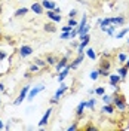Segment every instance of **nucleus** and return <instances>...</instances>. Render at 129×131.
Instances as JSON below:
<instances>
[{
	"mask_svg": "<svg viewBox=\"0 0 129 131\" xmlns=\"http://www.w3.org/2000/svg\"><path fill=\"white\" fill-rule=\"evenodd\" d=\"M67 88H68V86H67L65 83H62V82H61V88H59V90H58L57 92H55V95H54V98L50 100V103H58V100H59V97H61V95L64 94L65 91H67Z\"/></svg>",
	"mask_w": 129,
	"mask_h": 131,
	"instance_id": "f257e3e1",
	"label": "nucleus"
},
{
	"mask_svg": "<svg viewBox=\"0 0 129 131\" xmlns=\"http://www.w3.org/2000/svg\"><path fill=\"white\" fill-rule=\"evenodd\" d=\"M114 104H116V107L120 110V112H123V110H126V103H125V100H123V97L122 95H117V97H114Z\"/></svg>",
	"mask_w": 129,
	"mask_h": 131,
	"instance_id": "f03ea898",
	"label": "nucleus"
},
{
	"mask_svg": "<svg viewBox=\"0 0 129 131\" xmlns=\"http://www.w3.org/2000/svg\"><path fill=\"white\" fill-rule=\"evenodd\" d=\"M31 54H33V48L30 45H22V46L19 48V55L22 58L28 57V55H31Z\"/></svg>",
	"mask_w": 129,
	"mask_h": 131,
	"instance_id": "7ed1b4c3",
	"label": "nucleus"
},
{
	"mask_svg": "<svg viewBox=\"0 0 129 131\" xmlns=\"http://www.w3.org/2000/svg\"><path fill=\"white\" fill-rule=\"evenodd\" d=\"M70 69H71V64H70V66L67 64L64 69L59 72V74H58V82H64V79L68 76V73H70Z\"/></svg>",
	"mask_w": 129,
	"mask_h": 131,
	"instance_id": "20e7f679",
	"label": "nucleus"
},
{
	"mask_svg": "<svg viewBox=\"0 0 129 131\" xmlns=\"http://www.w3.org/2000/svg\"><path fill=\"white\" fill-rule=\"evenodd\" d=\"M28 91H30V86H28V85H27V86H24V90L19 92V97L15 100V104H21V103H22V100H24V98H27Z\"/></svg>",
	"mask_w": 129,
	"mask_h": 131,
	"instance_id": "39448f33",
	"label": "nucleus"
},
{
	"mask_svg": "<svg viewBox=\"0 0 129 131\" xmlns=\"http://www.w3.org/2000/svg\"><path fill=\"white\" fill-rule=\"evenodd\" d=\"M89 40H91V36H89V34H86V36H85V39L82 40V43L77 46V52H79V54H83V49L88 46Z\"/></svg>",
	"mask_w": 129,
	"mask_h": 131,
	"instance_id": "423d86ee",
	"label": "nucleus"
},
{
	"mask_svg": "<svg viewBox=\"0 0 129 131\" xmlns=\"http://www.w3.org/2000/svg\"><path fill=\"white\" fill-rule=\"evenodd\" d=\"M43 90H45V86H43V85H40V86H37V88H33V90L30 91V92H28V95H27V98H28V100H33V98L36 97V95H37L39 92H42Z\"/></svg>",
	"mask_w": 129,
	"mask_h": 131,
	"instance_id": "0eeeda50",
	"label": "nucleus"
},
{
	"mask_svg": "<svg viewBox=\"0 0 129 131\" xmlns=\"http://www.w3.org/2000/svg\"><path fill=\"white\" fill-rule=\"evenodd\" d=\"M31 10L36 14V15H42L43 14V10H45V8L42 6V3H37V2H34L31 6Z\"/></svg>",
	"mask_w": 129,
	"mask_h": 131,
	"instance_id": "6e6552de",
	"label": "nucleus"
},
{
	"mask_svg": "<svg viewBox=\"0 0 129 131\" xmlns=\"http://www.w3.org/2000/svg\"><path fill=\"white\" fill-rule=\"evenodd\" d=\"M42 6L45 9H48V10H54V9L57 8L55 2H50V0H42Z\"/></svg>",
	"mask_w": 129,
	"mask_h": 131,
	"instance_id": "1a4fd4ad",
	"label": "nucleus"
},
{
	"mask_svg": "<svg viewBox=\"0 0 129 131\" xmlns=\"http://www.w3.org/2000/svg\"><path fill=\"white\" fill-rule=\"evenodd\" d=\"M46 15H48L54 23H59V21H61V15L57 14V12H54V10H48V12H46Z\"/></svg>",
	"mask_w": 129,
	"mask_h": 131,
	"instance_id": "9d476101",
	"label": "nucleus"
},
{
	"mask_svg": "<svg viewBox=\"0 0 129 131\" xmlns=\"http://www.w3.org/2000/svg\"><path fill=\"white\" fill-rule=\"evenodd\" d=\"M50 113H52V109H48V110H46V113L43 115V118L40 119L39 127H45V125L48 124V119H49V116H50Z\"/></svg>",
	"mask_w": 129,
	"mask_h": 131,
	"instance_id": "9b49d317",
	"label": "nucleus"
},
{
	"mask_svg": "<svg viewBox=\"0 0 129 131\" xmlns=\"http://www.w3.org/2000/svg\"><path fill=\"white\" fill-rule=\"evenodd\" d=\"M120 79H122L120 74H110V85H111V86H116V85L120 82Z\"/></svg>",
	"mask_w": 129,
	"mask_h": 131,
	"instance_id": "f8f14e48",
	"label": "nucleus"
},
{
	"mask_svg": "<svg viewBox=\"0 0 129 131\" xmlns=\"http://www.w3.org/2000/svg\"><path fill=\"white\" fill-rule=\"evenodd\" d=\"M110 23L114 25H122L125 23V18L123 16H117V18H110Z\"/></svg>",
	"mask_w": 129,
	"mask_h": 131,
	"instance_id": "ddd939ff",
	"label": "nucleus"
},
{
	"mask_svg": "<svg viewBox=\"0 0 129 131\" xmlns=\"http://www.w3.org/2000/svg\"><path fill=\"white\" fill-rule=\"evenodd\" d=\"M82 61H83V54H79V57H77V58H76V60L71 63V69H76V67L80 64Z\"/></svg>",
	"mask_w": 129,
	"mask_h": 131,
	"instance_id": "4468645a",
	"label": "nucleus"
},
{
	"mask_svg": "<svg viewBox=\"0 0 129 131\" xmlns=\"http://www.w3.org/2000/svg\"><path fill=\"white\" fill-rule=\"evenodd\" d=\"M65 66H67V57H64V58H62V60H61V61H59V63L57 64V70H58V73H59V72H61V70L64 69Z\"/></svg>",
	"mask_w": 129,
	"mask_h": 131,
	"instance_id": "2eb2a0df",
	"label": "nucleus"
},
{
	"mask_svg": "<svg viewBox=\"0 0 129 131\" xmlns=\"http://www.w3.org/2000/svg\"><path fill=\"white\" fill-rule=\"evenodd\" d=\"M128 67H126V66H125V67H120V69H117V73L120 74L122 78H125V76H126V74H128Z\"/></svg>",
	"mask_w": 129,
	"mask_h": 131,
	"instance_id": "dca6fc26",
	"label": "nucleus"
},
{
	"mask_svg": "<svg viewBox=\"0 0 129 131\" xmlns=\"http://www.w3.org/2000/svg\"><path fill=\"white\" fill-rule=\"evenodd\" d=\"M85 107H86V103H85V101H82L80 104L77 106V109H76V113L82 115V113H83V109H85Z\"/></svg>",
	"mask_w": 129,
	"mask_h": 131,
	"instance_id": "f3484780",
	"label": "nucleus"
},
{
	"mask_svg": "<svg viewBox=\"0 0 129 131\" xmlns=\"http://www.w3.org/2000/svg\"><path fill=\"white\" fill-rule=\"evenodd\" d=\"M86 55H88L89 58H91V60H95V58H97V54H95V51H94V49H86Z\"/></svg>",
	"mask_w": 129,
	"mask_h": 131,
	"instance_id": "a211bd4d",
	"label": "nucleus"
},
{
	"mask_svg": "<svg viewBox=\"0 0 129 131\" xmlns=\"http://www.w3.org/2000/svg\"><path fill=\"white\" fill-rule=\"evenodd\" d=\"M57 58L54 57V55H49V57H46V63L48 64H50V66H54V64H57Z\"/></svg>",
	"mask_w": 129,
	"mask_h": 131,
	"instance_id": "6ab92c4d",
	"label": "nucleus"
},
{
	"mask_svg": "<svg viewBox=\"0 0 129 131\" xmlns=\"http://www.w3.org/2000/svg\"><path fill=\"white\" fill-rule=\"evenodd\" d=\"M102 112H104V113H113L114 112V109H113V106H110V104H105L104 107H102Z\"/></svg>",
	"mask_w": 129,
	"mask_h": 131,
	"instance_id": "aec40b11",
	"label": "nucleus"
},
{
	"mask_svg": "<svg viewBox=\"0 0 129 131\" xmlns=\"http://www.w3.org/2000/svg\"><path fill=\"white\" fill-rule=\"evenodd\" d=\"M27 12H28V9H27V8L18 9V10H16V12H15V16H22V15H25Z\"/></svg>",
	"mask_w": 129,
	"mask_h": 131,
	"instance_id": "412c9836",
	"label": "nucleus"
},
{
	"mask_svg": "<svg viewBox=\"0 0 129 131\" xmlns=\"http://www.w3.org/2000/svg\"><path fill=\"white\" fill-rule=\"evenodd\" d=\"M99 74H102V76H110V72H108V69H105V67H99Z\"/></svg>",
	"mask_w": 129,
	"mask_h": 131,
	"instance_id": "4be33fe9",
	"label": "nucleus"
},
{
	"mask_svg": "<svg viewBox=\"0 0 129 131\" xmlns=\"http://www.w3.org/2000/svg\"><path fill=\"white\" fill-rule=\"evenodd\" d=\"M95 104H97V101H95V98H91L88 103H86V107H89V109H94L95 107Z\"/></svg>",
	"mask_w": 129,
	"mask_h": 131,
	"instance_id": "5701e85b",
	"label": "nucleus"
},
{
	"mask_svg": "<svg viewBox=\"0 0 129 131\" xmlns=\"http://www.w3.org/2000/svg\"><path fill=\"white\" fill-rule=\"evenodd\" d=\"M128 31H129V28H123L120 33H117V36H116V37H117V39H122L123 36H126V34H128Z\"/></svg>",
	"mask_w": 129,
	"mask_h": 131,
	"instance_id": "b1692460",
	"label": "nucleus"
},
{
	"mask_svg": "<svg viewBox=\"0 0 129 131\" xmlns=\"http://www.w3.org/2000/svg\"><path fill=\"white\" fill-rule=\"evenodd\" d=\"M85 25H86V15H83V18H82V21H80V24H79V27H77V30L80 31Z\"/></svg>",
	"mask_w": 129,
	"mask_h": 131,
	"instance_id": "393cba45",
	"label": "nucleus"
},
{
	"mask_svg": "<svg viewBox=\"0 0 129 131\" xmlns=\"http://www.w3.org/2000/svg\"><path fill=\"white\" fill-rule=\"evenodd\" d=\"M119 63H126V60H128V55L126 54H119Z\"/></svg>",
	"mask_w": 129,
	"mask_h": 131,
	"instance_id": "a878e982",
	"label": "nucleus"
},
{
	"mask_svg": "<svg viewBox=\"0 0 129 131\" xmlns=\"http://www.w3.org/2000/svg\"><path fill=\"white\" fill-rule=\"evenodd\" d=\"M45 30H46V31H55V27H52V24H50V23H48V24H45Z\"/></svg>",
	"mask_w": 129,
	"mask_h": 131,
	"instance_id": "bb28decb",
	"label": "nucleus"
},
{
	"mask_svg": "<svg viewBox=\"0 0 129 131\" xmlns=\"http://www.w3.org/2000/svg\"><path fill=\"white\" fill-rule=\"evenodd\" d=\"M95 94H97V95H104L105 90L102 88V86H99V88H97V90H95Z\"/></svg>",
	"mask_w": 129,
	"mask_h": 131,
	"instance_id": "cd10ccee",
	"label": "nucleus"
},
{
	"mask_svg": "<svg viewBox=\"0 0 129 131\" xmlns=\"http://www.w3.org/2000/svg\"><path fill=\"white\" fill-rule=\"evenodd\" d=\"M98 74H99V72H98V70H95V72H92L89 76H91V79H92V81H97V79H98Z\"/></svg>",
	"mask_w": 129,
	"mask_h": 131,
	"instance_id": "c85d7f7f",
	"label": "nucleus"
},
{
	"mask_svg": "<svg viewBox=\"0 0 129 131\" xmlns=\"http://www.w3.org/2000/svg\"><path fill=\"white\" fill-rule=\"evenodd\" d=\"M101 98H102V101H104L105 104H110V101H111V97H108V95H101Z\"/></svg>",
	"mask_w": 129,
	"mask_h": 131,
	"instance_id": "c756f323",
	"label": "nucleus"
},
{
	"mask_svg": "<svg viewBox=\"0 0 129 131\" xmlns=\"http://www.w3.org/2000/svg\"><path fill=\"white\" fill-rule=\"evenodd\" d=\"M34 64H37L39 67H45V66H46V61H43V60H36Z\"/></svg>",
	"mask_w": 129,
	"mask_h": 131,
	"instance_id": "7c9ffc66",
	"label": "nucleus"
},
{
	"mask_svg": "<svg viewBox=\"0 0 129 131\" xmlns=\"http://www.w3.org/2000/svg\"><path fill=\"white\" fill-rule=\"evenodd\" d=\"M114 28H116V25H111V27H107V30H105V33H108V34H113V33H114Z\"/></svg>",
	"mask_w": 129,
	"mask_h": 131,
	"instance_id": "2f4dec72",
	"label": "nucleus"
},
{
	"mask_svg": "<svg viewBox=\"0 0 129 131\" xmlns=\"http://www.w3.org/2000/svg\"><path fill=\"white\" fill-rule=\"evenodd\" d=\"M70 33H71V31H62L61 39H68V37H71V36H70Z\"/></svg>",
	"mask_w": 129,
	"mask_h": 131,
	"instance_id": "473e14b6",
	"label": "nucleus"
},
{
	"mask_svg": "<svg viewBox=\"0 0 129 131\" xmlns=\"http://www.w3.org/2000/svg\"><path fill=\"white\" fill-rule=\"evenodd\" d=\"M68 25H71V27H74V25H77V21H76L74 18H71V19H68Z\"/></svg>",
	"mask_w": 129,
	"mask_h": 131,
	"instance_id": "72a5a7b5",
	"label": "nucleus"
},
{
	"mask_svg": "<svg viewBox=\"0 0 129 131\" xmlns=\"http://www.w3.org/2000/svg\"><path fill=\"white\" fill-rule=\"evenodd\" d=\"M76 15H77V10H76V9H73V10H70V14H68V16H70V18H74Z\"/></svg>",
	"mask_w": 129,
	"mask_h": 131,
	"instance_id": "f704fd0d",
	"label": "nucleus"
},
{
	"mask_svg": "<svg viewBox=\"0 0 129 131\" xmlns=\"http://www.w3.org/2000/svg\"><path fill=\"white\" fill-rule=\"evenodd\" d=\"M6 57H8V54H6V52H3V51H0V61H3Z\"/></svg>",
	"mask_w": 129,
	"mask_h": 131,
	"instance_id": "c9c22d12",
	"label": "nucleus"
},
{
	"mask_svg": "<svg viewBox=\"0 0 129 131\" xmlns=\"http://www.w3.org/2000/svg\"><path fill=\"white\" fill-rule=\"evenodd\" d=\"M71 30H73L71 25H64V27H62V31H71Z\"/></svg>",
	"mask_w": 129,
	"mask_h": 131,
	"instance_id": "e433bc0d",
	"label": "nucleus"
},
{
	"mask_svg": "<svg viewBox=\"0 0 129 131\" xmlns=\"http://www.w3.org/2000/svg\"><path fill=\"white\" fill-rule=\"evenodd\" d=\"M67 130H68V131H74V130H77V124H74V125H71V127H68Z\"/></svg>",
	"mask_w": 129,
	"mask_h": 131,
	"instance_id": "4c0bfd02",
	"label": "nucleus"
},
{
	"mask_svg": "<svg viewBox=\"0 0 129 131\" xmlns=\"http://www.w3.org/2000/svg\"><path fill=\"white\" fill-rule=\"evenodd\" d=\"M37 69H39V66H37V64H33L31 66V72H37Z\"/></svg>",
	"mask_w": 129,
	"mask_h": 131,
	"instance_id": "58836bf2",
	"label": "nucleus"
},
{
	"mask_svg": "<svg viewBox=\"0 0 129 131\" xmlns=\"http://www.w3.org/2000/svg\"><path fill=\"white\" fill-rule=\"evenodd\" d=\"M86 130H88V131H97V128H95V127H88Z\"/></svg>",
	"mask_w": 129,
	"mask_h": 131,
	"instance_id": "ea45409f",
	"label": "nucleus"
},
{
	"mask_svg": "<svg viewBox=\"0 0 129 131\" xmlns=\"http://www.w3.org/2000/svg\"><path fill=\"white\" fill-rule=\"evenodd\" d=\"M54 12H57V14H59V12H61V9H59V8H58V6H57V8L54 9Z\"/></svg>",
	"mask_w": 129,
	"mask_h": 131,
	"instance_id": "a19ab883",
	"label": "nucleus"
},
{
	"mask_svg": "<svg viewBox=\"0 0 129 131\" xmlns=\"http://www.w3.org/2000/svg\"><path fill=\"white\" fill-rule=\"evenodd\" d=\"M5 90V85H3V83H0V91H3Z\"/></svg>",
	"mask_w": 129,
	"mask_h": 131,
	"instance_id": "79ce46f5",
	"label": "nucleus"
},
{
	"mask_svg": "<svg viewBox=\"0 0 129 131\" xmlns=\"http://www.w3.org/2000/svg\"><path fill=\"white\" fill-rule=\"evenodd\" d=\"M3 128V122H2V119H0V130Z\"/></svg>",
	"mask_w": 129,
	"mask_h": 131,
	"instance_id": "37998d69",
	"label": "nucleus"
},
{
	"mask_svg": "<svg viewBox=\"0 0 129 131\" xmlns=\"http://www.w3.org/2000/svg\"><path fill=\"white\" fill-rule=\"evenodd\" d=\"M126 67H128V69H129V58H128V60H126Z\"/></svg>",
	"mask_w": 129,
	"mask_h": 131,
	"instance_id": "c03bdc74",
	"label": "nucleus"
},
{
	"mask_svg": "<svg viewBox=\"0 0 129 131\" xmlns=\"http://www.w3.org/2000/svg\"><path fill=\"white\" fill-rule=\"evenodd\" d=\"M128 45H129V37H128Z\"/></svg>",
	"mask_w": 129,
	"mask_h": 131,
	"instance_id": "a18cd8bd",
	"label": "nucleus"
},
{
	"mask_svg": "<svg viewBox=\"0 0 129 131\" xmlns=\"http://www.w3.org/2000/svg\"><path fill=\"white\" fill-rule=\"evenodd\" d=\"M0 104H2V100H0Z\"/></svg>",
	"mask_w": 129,
	"mask_h": 131,
	"instance_id": "49530a36",
	"label": "nucleus"
}]
</instances>
